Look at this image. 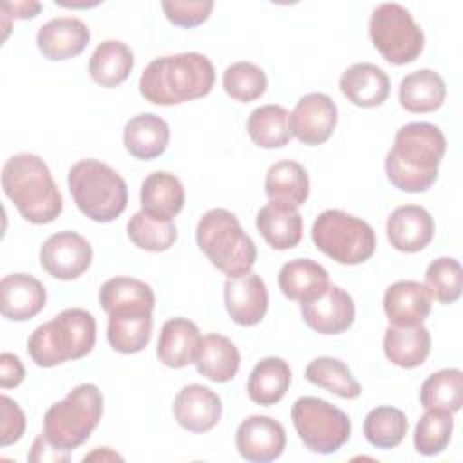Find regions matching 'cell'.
<instances>
[{
	"mask_svg": "<svg viewBox=\"0 0 463 463\" xmlns=\"http://www.w3.org/2000/svg\"><path fill=\"white\" fill-rule=\"evenodd\" d=\"M302 320L320 335H340L354 322V302L347 291L331 286L315 300L300 304Z\"/></svg>",
	"mask_w": 463,
	"mask_h": 463,
	"instance_id": "5bb4252c",
	"label": "cell"
},
{
	"mask_svg": "<svg viewBox=\"0 0 463 463\" xmlns=\"http://www.w3.org/2000/svg\"><path fill=\"white\" fill-rule=\"evenodd\" d=\"M94 344L96 318L92 313L81 307H69L31 333L27 353L38 367H54L67 360L87 356Z\"/></svg>",
	"mask_w": 463,
	"mask_h": 463,
	"instance_id": "277c9868",
	"label": "cell"
},
{
	"mask_svg": "<svg viewBox=\"0 0 463 463\" xmlns=\"http://www.w3.org/2000/svg\"><path fill=\"white\" fill-rule=\"evenodd\" d=\"M279 288L286 298L306 304L329 288V275L322 264L311 259H293L280 268Z\"/></svg>",
	"mask_w": 463,
	"mask_h": 463,
	"instance_id": "484cf974",
	"label": "cell"
},
{
	"mask_svg": "<svg viewBox=\"0 0 463 463\" xmlns=\"http://www.w3.org/2000/svg\"><path fill=\"white\" fill-rule=\"evenodd\" d=\"M89 40V27L74 16L52 18L36 33V45L51 61H63L78 56L87 47Z\"/></svg>",
	"mask_w": 463,
	"mask_h": 463,
	"instance_id": "ac0fdd59",
	"label": "cell"
},
{
	"mask_svg": "<svg viewBox=\"0 0 463 463\" xmlns=\"http://www.w3.org/2000/svg\"><path fill=\"white\" fill-rule=\"evenodd\" d=\"M311 239L324 255L347 266L369 260L376 250L373 228L364 219L336 208L324 210L317 215Z\"/></svg>",
	"mask_w": 463,
	"mask_h": 463,
	"instance_id": "ba28073f",
	"label": "cell"
},
{
	"mask_svg": "<svg viewBox=\"0 0 463 463\" xmlns=\"http://www.w3.org/2000/svg\"><path fill=\"white\" fill-rule=\"evenodd\" d=\"M369 36L382 58L392 65L414 61L425 45L421 27L400 4L385 2L373 9Z\"/></svg>",
	"mask_w": 463,
	"mask_h": 463,
	"instance_id": "9c48e42d",
	"label": "cell"
},
{
	"mask_svg": "<svg viewBox=\"0 0 463 463\" xmlns=\"http://www.w3.org/2000/svg\"><path fill=\"white\" fill-rule=\"evenodd\" d=\"M255 226L273 250H291L302 239V215L297 206L269 201L255 217Z\"/></svg>",
	"mask_w": 463,
	"mask_h": 463,
	"instance_id": "cb8c5ba5",
	"label": "cell"
},
{
	"mask_svg": "<svg viewBox=\"0 0 463 463\" xmlns=\"http://www.w3.org/2000/svg\"><path fill=\"white\" fill-rule=\"evenodd\" d=\"M447 139L439 127L412 121L398 128L385 156L389 183L409 194L427 192L438 179V166L445 156Z\"/></svg>",
	"mask_w": 463,
	"mask_h": 463,
	"instance_id": "6da1fadb",
	"label": "cell"
},
{
	"mask_svg": "<svg viewBox=\"0 0 463 463\" xmlns=\"http://www.w3.org/2000/svg\"><path fill=\"white\" fill-rule=\"evenodd\" d=\"M235 447L246 461L268 463L284 452L286 430L275 418L253 414L237 427Z\"/></svg>",
	"mask_w": 463,
	"mask_h": 463,
	"instance_id": "4fadbf2b",
	"label": "cell"
},
{
	"mask_svg": "<svg viewBox=\"0 0 463 463\" xmlns=\"http://www.w3.org/2000/svg\"><path fill=\"white\" fill-rule=\"evenodd\" d=\"M103 311L112 315L148 313L152 315L156 295L152 288L134 277H112L103 282L98 293Z\"/></svg>",
	"mask_w": 463,
	"mask_h": 463,
	"instance_id": "603a6c76",
	"label": "cell"
},
{
	"mask_svg": "<svg viewBox=\"0 0 463 463\" xmlns=\"http://www.w3.org/2000/svg\"><path fill=\"white\" fill-rule=\"evenodd\" d=\"M103 414V394L94 383H81L52 403L43 416L45 438L63 450L83 445Z\"/></svg>",
	"mask_w": 463,
	"mask_h": 463,
	"instance_id": "52a82bcc",
	"label": "cell"
},
{
	"mask_svg": "<svg viewBox=\"0 0 463 463\" xmlns=\"http://www.w3.org/2000/svg\"><path fill=\"white\" fill-rule=\"evenodd\" d=\"M423 409H441L458 412L463 405V373L456 367L432 373L420 389Z\"/></svg>",
	"mask_w": 463,
	"mask_h": 463,
	"instance_id": "74e56055",
	"label": "cell"
},
{
	"mask_svg": "<svg viewBox=\"0 0 463 463\" xmlns=\"http://www.w3.org/2000/svg\"><path fill=\"white\" fill-rule=\"evenodd\" d=\"M291 383V369L286 360L268 356L255 364L248 378V396L251 402L269 407L279 403Z\"/></svg>",
	"mask_w": 463,
	"mask_h": 463,
	"instance_id": "4dcf8cb0",
	"label": "cell"
},
{
	"mask_svg": "<svg viewBox=\"0 0 463 463\" xmlns=\"http://www.w3.org/2000/svg\"><path fill=\"white\" fill-rule=\"evenodd\" d=\"M199 327L183 317L170 318L163 324L157 340V358L163 365L172 369H181L195 364L201 347Z\"/></svg>",
	"mask_w": 463,
	"mask_h": 463,
	"instance_id": "7402d4cb",
	"label": "cell"
},
{
	"mask_svg": "<svg viewBox=\"0 0 463 463\" xmlns=\"http://www.w3.org/2000/svg\"><path fill=\"white\" fill-rule=\"evenodd\" d=\"M0 445L9 447L18 441L25 432V414L20 405L9 396L0 398Z\"/></svg>",
	"mask_w": 463,
	"mask_h": 463,
	"instance_id": "ee69618b",
	"label": "cell"
},
{
	"mask_svg": "<svg viewBox=\"0 0 463 463\" xmlns=\"http://www.w3.org/2000/svg\"><path fill=\"white\" fill-rule=\"evenodd\" d=\"M264 192L269 201H280L293 206H302L309 197V177L306 168L297 161L273 163L264 179Z\"/></svg>",
	"mask_w": 463,
	"mask_h": 463,
	"instance_id": "d6a6232c",
	"label": "cell"
},
{
	"mask_svg": "<svg viewBox=\"0 0 463 463\" xmlns=\"http://www.w3.org/2000/svg\"><path fill=\"white\" fill-rule=\"evenodd\" d=\"M215 69L201 52H179L152 60L141 78L139 92L154 105H179L210 94Z\"/></svg>",
	"mask_w": 463,
	"mask_h": 463,
	"instance_id": "7a4b0ae2",
	"label": "cell"
},
{
	"mask_svg": "<svg viewBox=\"0 0 463 463\" xmlns=\"http://www.w3.org/2000/svg\"><path fill=\"white\" fill-rule=\"evenodd\" d=\"M342 94L356 107L373 109L382 105L391 92V81L385 71L374 63H353L338 81Z\"/></svg>",
	"mask_w": 463,
	"mask_h": 463,
	"instance_id": "44dd1931",
	"label": "cell"
},
{
	"mask_svg": "<svg viewBox=\"0 0 463 463\" xmlns=\"http://www.w3.org/2000/svg\"><path fill=\"white\" fill-rule=\"evenodd\" d=\"M383 353L402 369L418 367L430 354V333L423 324L389 326L383 335Z\"/></svg>",
	"mask_w": 463,
	"mask_h": 463,
	"instance_id": "4316f807",
	"label": "cell"
},
{
	"mask_svg": "<svg viewBox=\"0 0 463 463\" xmlns=\"http://www.w3.org/2000/svg\"><path fill=\"white\" fill-rule=\"evenodd\" d=\"M268 289L260 275L244 273L228 277L224 282V306L232 320L239 326H257L268 311Z\"/></svg>",
	"mask_w": 463,
	"mask_h": 463,
	"instance_id": "9a60e30c",
	"label": "cell"
},
{
	"mask_svg": "<svg viewBox=\"0 0 463 463\" xmlns=\"http://www.w3.org/2000/svg\"><path fill=\"white\" fill-rule=\"evenodd\" d=\"M92 459H101V461H107V459H123L119 454H116L114 450H110L109 447H98L94 449L90 454H87L83 458V461H92Z\"/></svg>",
	"mask_w": 463,
	"mask_h": 463,
	"instance_id": "c3c4849f",
	"label": "cell"
},
{
	"mask_svg": "<svg viewBox=\"0 0 463 463\" xmlns=\"http://www.w3.org/2000/svg\"><path fill=\"white\" fill-rule=\"evenodd\" d=\"M25 369L20 362V358L13 353H2L0 354V387L11 389L24 382Z\"/></svg>",
	"mask_w": 463,
	"mask_h": 463,
	"instance_id": "bcb514c9",
	"label": "cell"
},
{
	"mask_svg": "<svg viewBox=\"0 0 463 463\" xmlns=\"http://www.w3.org/2000/svg\"><path fill=\"white\" fill-rule=\"evenodd\" d=\"M45 300V288L33 275L11 273L0 280V311L7 320L25 322L36 317Z\"/></svg>",
	"mask_w": 463,
	"mask_h": 463,
	"instance_id": "d6986e66",
	"label": "cell"
},
{
	"mask_svg": "<svg viewBox=\"0 0 463 463\" xmlns=\"http://www.w3.org/2000/svg\"><path fill=\"white\" fill-rule=\"evenodd\" d=\"M69 452L71 450H63V449L56 447L54 443H51L45 438V434L42 432L40 436L34 438L27 459L33 463H65L71 459Z\"/></svg>",
	"mask_w": 463,
	"mask_h": 463,
	"instance_id": "f6af8a7d",
	"label": "cell"
},
{
	"mask_svg": "<svg viewBox=\"0 0 463 463\" xmlns=\"http://www.w3.org/2000/svg\"><path fill=\"white\" fill-rule=\"evenodd\" d=\"M152 336V315L128 313L109 317L107 340L110 347L121 354L143 351Z\"/></svg>",
	"mask_w": 463,
	"mask_h": 463,
	"instance_id": "d590c367",
	"label": "cell"
},
{
	"mask_svg": "<svg viewBox=\"0 0 463 463\" xmlns=\"http://www.w3.org/2000/svg\"><path fill=\"white\" fill-rule=\"evenodd\" d=\"M239 365V349L228 336L219 333L203 336L199 354L195 358V369L199 374L215 383H226L235 378Z\"/></svg>",
	"mask_w": 463,
	"mask_h": 463,
	"instance_id": "f1b7e54d",
	"label": "cell"
},
{
	"mask_svg": "<svg viewBox=\"0 0 463 463\" xmlns=\"http://www.w3.org/2000/svg\"><path fill=\"white\" fill-rule=\"evenodd\" d=\"M452 412L441 409H425L414 429V449L421 456H438L452 438Z\"/></svg>",
	"mask_w": 463,
	"mask_h": 463,
	"instance_id": "ab89813d",
	"label": "cell"
},
{
	"mask_svg": "<svg viewBox=\"0 0 463 463\" xmlns=\"http://www.w3.org/2000/svg\"><path fill=\"white\" fill-rule=\"evenodd\" d=\"M447 96L443 78L432 69H420L407 74L400 81L398 99L400 105L414 114L438 110Z\"/></svg>",
	"mask_w": 463,
	"mask_h": 463,
	"instance_id": "f546056e",
	"label": "cell"
},
{
	"mask_svg": "<svg viewBox=\"0 0 463 463\" xmlns=\"http://www.w3.org/2000/svg\"><path fill=\"white\" fill-rule=\"evenodd\" d=\"M250 139L260 148H282L291 139L289 112L282 105H262L246 121Z\"/></svg>",
	"mask_w": 463,
	"mask_h": 463,
	"instance_id": "836d02e7",
	"label": "cell"
},
{
	"mask_svg": "<svg viewBox=\"0 0 463 463\" xmlns=\"http://www.w3.org/2000/svg\"><path fill=\"white\" fill-rule=\"evenodd\" d=\"M90 262L92 246L76 232H58L40 248V266L60 280L78 279L89 269Z\"/></svg>",
	"mask_w": 463,
	"mask_h": 463,
	"instance_id": "8fae6325",
	"label": "cell"
},
{
	"mask_svg": "<svg viewBox=\"0 0 463 463\" xmlns=\"http://www.w3.org/2000/svg\"><path fill=\"white\" fill-rule=\"evenodd\" d=\"M338 109L324 92H309L302 96L289 114V130L300 143L317 146L326 143L336 127Z\"/></svg>",
	"mask_w": 463,
	"mask_h": 463,
	"instance_id": "7c38bea8",
	"label": "cell"
},
{
	"mask_svg": "<svg viewBox=\"0 0 463 463\" xmlns=\"http://www.w3.org/2000/svg\"><path fill=\"white\" fill-rule=\"evenodd\" d=\"M67 184L78 210L96 222H110L127 208L128 190L125 179L98 159L74 163L69 170Z\"/></svg>",
	"mask_w": 463,
	"mask_h": 463,
	"instance_id": "8992f818",
	"label": "cell"
},
{
	"mask_svg": "<svg viewBox=\"0 0 463 463\" xmlns=\"http://www.w3.org/2000/svg\"><path fill=\"white\" fill-rule=\"evenodd\" d=\"M4 194L33 224L52 222L63 210V197L45 161L29 152L11 156L2 168Z\"/></svg>",
	"mask_w": 463,
	"mask_h": 463,
	"instance_id": "3957f363",
	"label": "cell"
},
{
	"mask_svg": "<svg viewBox=\"0 0 463 463\" xmlns=\"http://www.w3.org/2000/svg\"><path fill=\"white\" fill-rule=\"evenodd\" d=\"M195 241L206 259L228 277L250 273L257 260L255 242L226 208H212L203 213L195 228Z\"/></svg>",
	"mask_w": 463,
	"mask_h": 463,
	"instance_id": "5b68a950",
	"label": "cell"
},
{
	"mask_svg": "<svg viewBox=\"0 0 463 463\" xmlns=\"http://www.w3.org/2000/svg\"><path fill=\"white\" fill-rule=\"evenodd\" d=\"M175 421L188 432L203 434L212 430L222 414L221 398L199 383L184 385L172 405Z\"/></svg>",
	"mask_w": 463,
	"mask_h": 463,
	"instance_id": "2e32d148",
	"label": "cell"
},
{
	"mask_svg": "<svg viewBox=\"0 0 463 463\" xmlns=\"http://www.w3.org/2000/svg\"><path fill=\"white\" fill-rule=\"evenodd\" d=\"M304 376L309 383L324 387L326 391L345 400H354L362 392V387L353 376L351 369L342 360L333 356H318L311 360L304 371Z\"/></svg>",
	"mask_w": 463,
	"mask_h": 463,
	"instance_id": "8d00e7d4",
	"label": "cell"
},
{
	"mask_svg": "<svg viewBox=\"0 0 463 463\" xmlns=\"http://www.w3.org/2000/svg\"><path fill=\"white\" fill-rule=\"evenodd\" d=\"M391 246L403 253L421 251L434 237V219L418 204L398 206L385 224Z\"/></svg>",
	"mask_w": 463,
	"mask_h": 463,
	"instance_id": "e0dca14e",
	"label": "cell"
},
{
	"mask_svg": "<svg viewBox=\"0 0 463 463\" xmlns=\"http://www.w3.org/2000/svg\"><path fill=\"white\" fill-rule=\"evenodd\" d=\"M293 427L300 441L317 454H333L351 438L349 416L315 396H302L291 407Z\"/></svg>",
	"mask_w": 463,
	"mask_h": 463,
	"instance_id": "30bf717a",
	"label": "cell"
},
{
	"mask_svg": "<svg viewBox=\"0 0 463 463\" xmlns=\"http://www.w3.org/2000/svg\"><path fill=\"white\" fill-rule=\"evenodd\" d=\"M161 7L170 24H174L177 27L190 29V27H197L208 20V16L213 9V2L212 0H203V2L165 0V2H161Z\"/></svg>",
	"mask_w": 463,
	"mask_h": 463,
	"instance_id": "7bdbcfd3",
	"label": "cell"
},
{
	"mask_svg": "<svg viewBox=\"0 0 463 463\" xmlns=\"http://www.w3.org/2000/svg\"><path fill=\"white\" fill-rule=\"evenodd\" d=\"M170 141L168 123L152 112L130 118L123 128L125 150L141 161L159 157Z\"/></svg>",
	"mask_w": 463,
	"mask_h": 463,
	"instance_id": "d4e9b609",
	"label": "cell"
},
{
	"mask_svg": "<svg viewBox=\"0 0 463 463\" xmlns=\"http://www.w3.org/2000/svg\"><path fill=\"white\" fill-rule=\"evenodd\" d=\"M132 67L134 52L119 40L101 42L89 60V74L92 81L107 89L123 83L130 76Z\"/></svg>",
	"mask_w": 463,
	"mask_h": 463,
	"instance_id": "1f68e13d",
	"label": "cell"
},
{
	"mask_svg": "<svg viewBox=\"0 0 463 463\" xmlns=\"http://www.w3.org/2000/svg\"><path fill=\"white\" fill-rule=\"evenodd\" d=\"M432 297L425 284L416 280H398L385 289L383 311L389 326H416L429 317Z\"/></svg>",
	"mask_w": 463,
	"mask_h": 463,
	"instance_id": "ffe728a7",
	"label": "cell"
},
{
	"mask_svg": "<svg viewBox=\"0 0 463 463\" xmlns=\"http://www.w3.org/2000/svg\"><path fill=\"white\" fill-rule=\"evenodd\" d=\"M409 429L403 411L389 405L374 407L364 420V436L376 449L398 447Z\"/></svg>",
	"mask_w": 463,
	"mask_h": 463,
	"instance_id": "f35d334b",
	"label": "cell"
},
{
	"mask_svg": "<svg viewBox=\"0 0 463 463\" xmlns=\"http://www.w3.org/2000/svg\"><path fill=\"white\" fill-rule=\"evenodd\" d=\"M222 87L232 99L250 103L266 92L268 76L251 61H235L224 69Z\"/></svg>",
	"mask_w": 463,
	"mask_h": 463,
	"instance_id": "60d3db41",
	"label": "cell"
},
{
	"mask_svg": "<svg viewBox=\"0 0 463 463\" xmlns=\"http://www.w3.org/2000/svg\"><path fill=\"white\" fill-rule=\"evenodd\" d=\"M141 210L161 219H174L184 206L183 183L170 172L156 170L141 183Z\"/></svg>",
	"mask_w": 463,
	"mask_h": 463,
	"instance_id": "83f0119b",
	"label": "cell"
},
{
	"mask_svg": "<svg viewBox=\"0 0 463 463\" xmlns=\"http://www.w3.org/2000/svg\"><path fill=\"white\" fill-rule=\"evenodd\" d=\"M0 9L5 14H11L13 18L27 20V18H34L42 11V4L40 2H9V4H2Z\"/></svg>",
	"mask_w": 463,
	"mask_h": 463,
	"instance_id": "7dc6e473",
	"label": "cell"
},
{
	"mask_svg": "<svg viewBox=\"0 0 463 463\" xmlns=\"http://www.w3.org/2000/svg\"><path fill=\"white\" fill-rule=\"evenodd\" d=\"M425 288L441 304H452L461 297L463 271L456 259L438 257L425 271Z\"/></svg>",
	"mask_w": 463,
	"mask_h": 463,
	"instance_id": "b9f144b4",
	"label": "cell"
},
{
	"mask_svg": "<svg viewBox=\"0 0 463 463\" xmlns=\"http://www.w3.org/2000/svg\"><path fill=\"white\" fill-rule=\"evenodd\" d=\"M127 235L134 246L145 251L159 253L174 246L177 241V228L172 219H161L139 210L128 219Z\"/></svg>",
	"mask_w": 463,
	"mask_h": 463,
	"instance_id": "e575fe53",
	"label": "cell"
}]
</instances>
